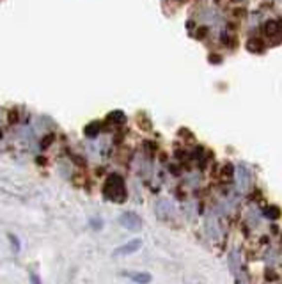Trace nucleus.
<instances>
[{
  "instance_id": "f257e3e1",
  "label": "nucleus",
  "mask_w": 282,
  "mask_h": 284,
  "mask_svg": "<svg viewBox=\"0 0 282 284\" xmlns=\"http://www.w3.org/2000/svg\"><path fill=\"white\" fill-rule=\"evenodd\" d=\"M103 195H105V199L112 201V203H124L126 201L128 192H126L124 179L119 174H110L106 178L105 185H103Z\"/></svg>"
},
{
  "instance_id": "f03ea898",
  "label": "nucleus",
  "mask_w": 282,
  "mask_h": 284,
  "mask_svg": "<svg viewBox=\"0 0 282 284\" xmlns=\"http://www.w3.org/2000/svg\"><path fill=\"white\" fill-rule=\"evenodd\" d=\"M119 222H121V226L126 227L128 231H141L142 229V218L139 217L137 213H133V212L123 213L119 218Z\"/></svg>"
},
{
  "instance_id": "7ed1b4c3",
  "label": "nucleus",
  "mask_w": 282,
  "mask_h": 284,
  "mask_svg": "<svg viewBox=\"0 0 282 284\" xmlns=\"http://www.w3.org/2000/svg\"><path fill=\"white\" fill-rule=\"evenodd\" d=\"M142 247V240H132L128 244H123L121 247H117L114 250V256H128V254H133L137 252L139 248Z\"/></svg>"
},
{
  "instance_id": "20e7f679",
  "label": "nucleus",
  "mask_w": 282,
  "mask_h": 284,
  "mask_svg": "<svg viewBox=\"0 0 282 284\" xmlns=\"http://www.w3.org/2000/svg\"><path fill=\"white\" fill-rule=\"evenodd\" d=\"M265 36L268 39H277L279 36H282V23L275 22V20H270L265 23V29H263Z\"/></svg>"
},
{
  "instance_id": "39448f33",
  "label": "nucleus",
  "mask_w": 282,
  "mask_h": 284,
  "mask_svg": "<svg viewBox=\"0 0 282 284\" xmlns=\"http://www.w3.org/2000/svg\"><path fill=\"white\" fill-rule=\"evenodd\" d=\"M236 179H238L242 188H247V185L250 183V173H248L243 165H238V167H236Z\"/></svg>"
},
{
  "instance_id": "423d86ee",
  "label": "nucleus",
  "mask_w": 282,
  "mask_h": 284,
  "mask_svg": "<svg viewBox=\"0 0 282 284\" xmlns=\"http://www.w3.org/2000/svg\"><path fill=\"white\" fill-rule=\"evenodd\" d=\"M130 277V279L133 281V283L137 284H147L151 283V275L145 274V272H137V274H126Z\"/></svg>"
},
{
  "instance_id": "0eeeda50",
  "label": "nucleus",
  "mask_w": 282,
  "mask_h": 284,
  "mask_svg": "<svg viewBox=\"0 0 282 284\" xmlns=\"http://www.w3.org/2000/svg\"><path fill=\"white\" fill-rule=\"evenodd\" d=\"M263 215H265L266 218H279L281 217V210L277 208V206H266L265 210H263Z\"/></svg>"
},
{
  "instance_id": "6e6552de",
  "label": "nucleus",
  "mask_w": 282,
  "mask_h": 284,
  "mask_svg": "<svg viewBox=\"0 0 282 284\" xmlns=\"http://www.w3.org/2000/svg\"><path fill=\"white\" fill-rule=\"evenodd\" d=\"M100 130H102V126H100V123H91L85 128V135H87L89 139H94L100 133Z\"/></svg>"
},
{
  "instance_id": "1a4fd4ad",
  "label": "nucleus",
  "mask_w": 282,
  "mask_h": 284,
  "mask_svg": "<svg viewBox=\"0 0 282 284\" xmlns=\"http://www.w3.org/2000/svg\"><path fill=\"white\" fill-rule=\"evenodd\" d=\"M247 48L250 50V52H261V50L265 48V44L261 43L259 39H257V37H252L250 41H248V44H247Z\"/></svg>"
},
{
  "instance_id": "9d476101",
  "label": "nucleus",
  "mask_w": 282,
  "mask_h": 284,
  "mask_svg": "<svg viewBox=\"0 0 282 284\" xmlns=\"http://www.w3.org/2000/svg\"><path fill=\"white\" fill-rule=\"evenodd\" d=\"M106 121H114V123H124V114L121 110H114L112 114H108Z\"/></svg>"
},
{
  "instance_id": "9b49d317",
  "label": "nucleus",
  "mask_w": 282,
  "mask_h": 284,
  "mask_svg": "<svg viewBox=\"0 0 282 284\" xmlns=\"http://www.w3.org/2000/svg\"><path fill=\"white\" fill-rule=\"evenodd\" d=\"M9 242H11V247H13V252H18L20 250V240L14 235H9Z\"/></svg>"
},
{
  "instance_id": "f8f14e48",
  "label": "nucleus",
  "mask_w": 282,
  "mask_h": 284,
  "mask_svg": "<svg viewBox=\"0 0 282 284\" xmlns=\"http://www.w3.org/2000/svg\"><path fill=\"white\" fill-rule=\"evenodd\" d=\"M222 171H224V179H231V178H233L234 169L231 167V165H225V167L222 169Z\"/></svg>"
},
{
  "instance_id": "ddd939ff",
  "label": "nucleus",
  "mask_w": 282,
  "mask_h": 284,
  "mask_svg": "<svg viewBox=\"0 0 282 284\" xmlns=\"http://www.w3.org/2000/svg\"><path fill=\"white\" fill-rule=\"evenodd\" d=\"M31 284H41L39 275L35 274V272H31Z\"/></svg>"
}]
</instances>
